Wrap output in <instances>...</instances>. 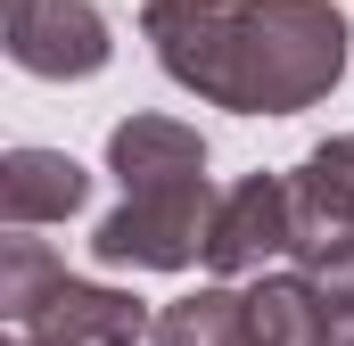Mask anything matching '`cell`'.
<instances>
[{
	"mask_svg": "<svg viewBox=\"0 0 354 346\" xmlns=\"http://www.w3.org/2000/svg\"><path fill=\"white\" fill-rule=\"evenodd\" d=\"M140 33L181 91L231 116H297L346 75L338 0H140Z\"/></svg>",
	"mask_w": 354,
	"mask_h": 346,
	"instance_id": "1",
	"label": "cell"
},
{
	"mask_svg": "<svg viewBox=\"0 0 354 346\" xmlns=\"http://www.w3.org/2000/svg\"><path fill=\"white\" fill-rule=\"evenodd\" d=\"M0 313H8V338L25 346H140L157 330V313L132 289L75 280L58 248L33 231H8L0 248Z\"/></svg>",
	"mask_w": 354,
	"mask_h": 346,
	"instance_id": "2",
	"label": "cell"
},
{
	"mask_svg": "<svg viewBox=\"0 0 354 346\" xmlns=\"http://www.w3.org/2000/svg\"><path fill=\"white\" fill-rule=\"evenodd\" d=\"M214 206H223V190L206 181V165L124 181V206L91 231V256L107 272H189V264H206Z\"/></svg>",
	"mask_w": 354,
	"mask_h": 346,
	"instance_id": "3",
	"label": "cell"
},
{
	"mask_svg": "<svg viewBox=\"0 0 354 346\" xmlns=\"http://www.w3.org/2000/svg\"><path fill=\"white\" fill-rule=\"evenodd\" d=\"M288 206H297V239H288L297 272H330L354 256V132L305 149V165L288 173Z\"/></svg>",
	"mask_w": 354,
	"mask_h": 346,
	"instance_id": "4",
	"label": "cell"
},
{
	"mask_svg": "<svg viewBox=\"0 0 354 346\" xmlns=\"http://www.w3.org/2000/svg\"><path fill=\"white\" fill-rule=\"evenodd\" d=\"M8 58L41 83H83L115 58V33L91 0H33L8 17Z\"/></svg>",
	"mask_w": 354,
	"mask_h": 346,
	"instance_id": "5",
	"label": "cell"
},
{
	"mask_svg": "<svg viewBox=\"0 0 354 346\" xmlns=\"http://www.w3.org/2000/svg\"><path fill=\"white\" fill-rule=\"evenodd\" d=\"M297 239V206H288V173H248L239 190H223L214 206V239H206V264L223 280H256L272 256H288Z\"/></svg>",
	"mask_w": 354,
	"mask_h": 346,
	"instance_id": "6",
	"label": "cell"
},
{
	"mask_svg": "<svg viewBox=\"0 0 354 346\" xmlns=\"http://www.w3.org/2000/svg\"><path fill=\"white\" fill-rule=\"evenodd\" d=\"M91 198V173L66 149H8L0 157V223L8 231H41V223H66Z\"/></svg>",
	"mask_w": 354,
	"mask_h": 346,
	"instance_id": "7",
	"label": "cell"
},
{
	"mask_svg": "<svg viewBox=\"0 0 354 346\" xmlns=\"http://www.w3.org/2000/svg\"><path fill=\"white\" fill-rule=\"evenodd\" d=\"M248 322H256L264 346H338V313H330L313 272H256Z\"/></svg>",
	"mask_w": 354,
	"mask_h": 346,
	"instance_id": "8",
	"label": "cell"
},
{
	"mask_svg": "<svg viewBox=\"0 0 354 346\" xmlns=\"http://www.w3.org/2000/svg\"><path fill=\"white\" fill-rule=\"evenodd\" d=\"M149 346H264V338L248 322V289H198L157 313Z\"/></svg>",
	"mask_w": 354,
	"mask_h": 346,
	"instance_id": "9",
	"label": "cell"
},
{
	"mask_svg": "<svg viewBox=\"0 0 354 346\" xmlns=\"http://www.w3.org/2000/svg\"><path fill=\"white\" fill-rule=\"evenodd\" d=\"M17 8H33V0H8V17H17Z\"/></svg>",
	"mask_w": 354,
	"mask_h": 346,
	"instance_id": "10",
	"label": "cell"
},
{
	"mask_svg": "<svg viewBox=\"0 0 354 346\" xmlns=\"http://www.w3.org/2000/svg\"><path fill=\"white\" fill-rule=\"evenodd\" d=\"M8 346H25V338H8Z\"/></svg>",
	"mask_w": 354,
	"mask_h": 346,
	"instance_id": "11",
	"label": "cell"
}]
</instances>
